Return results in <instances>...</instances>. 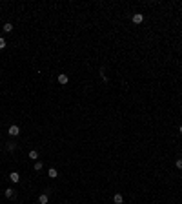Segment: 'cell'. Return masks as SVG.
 <instances>
[{"label": "cell", "instance_id": "cell-11", "mask_svg": "<svg viewBox=\"0 0 182 204\" xmlns=\"http://www.w3.org/2000/svg\"><path fill=\"white\" fill-rule=\"evenodd\" d=\"M29 159H31V161H37V159H38V151L31 150V151H29Z\"/></svg>", "mask_w": 182, "mask_h": 204}, {"label": "cell", "instance_id": "cell-3", "mask_svg": "<svg viewBox=\"0 0 182 204\" xmlns=\"http://www.w3.org/2000/svg\"><path fill=\"white\" fill-rule=\"evenodd\" d=\"M131 20H133V24H142V22H144V15L135 13L133 17H131Z\"/></svg>", "mask_w": 182, "mask_h": 204}, {"label": "cell", "instance_id": "cell-8", "mask_svg": "<svg viewBox=\"0 0 182 204\" xmlns=\"http://www.w3.org/2000/svg\"><path fill=\"white\" fill-rule=\"evenodd\" d=\"M49 201V197H47V193H42L40 197H38V204H47Z\"/></svg>", "mask_w": 182, "mask_h": 204}, {"label": "cell", "instance_id": "cell-12", "mask_svg": "<svg viewBox=\"0 0 182 204\" xmlns=\"http://www.w3.org/2000/svg\"><path fill=\"white\" fill-rule=\"evenodd\" d=\"M33 168H35V171H40L42 168H44V164H42L40 161H37V162H35V166H33Z\"/></svg>", "mask_w": 182, "mask_h": 204}, {"label": "cell", "instance_id": "cell-9", "mask_svg": "<svg viewBox=\"0 0 182 204\" xmlns=\"http://www.w3.org/2000/svg\"><path fill=\"white\" fill-rule=\"evenodd\" d=\"M11 31H13V24L6 22V24H4V33H11Z\"/></svg>", "mask_w": 182, "mask_h": 204}, {"label": "cell", "instance_id": "cell-15", "mask_svg": "<svg viewBox=\"0 0 182 204\" xmlns=\"http://www.w3.org/2000/svg\"><path fill=\"white\" fill-rule=\"evenodd\" d=\"M175 166H177V168H179V170H182V159H179V161H177V162H175Z\"/></svg>", "mask_w": 182, "mask_h": 204}, {"label": "cell", "instance_id": "cell-7", "mask_svg": "<svg viewBox=\"0 0 182 204\" xmlns=\"http://www.w3.org/2000/svg\"><path fill=\"white\" fill-rule=\"evenodd\" d=\"M4 195H6L7 199H13V195H15V190H13V188H6V190H4Z\"/></svg>", "mask_w": 182, "mask_h": 204}, {"label": "cell", "instance_id": "cell-6", "mask_svg": "<svg viewBox=\"0 0 182 204\" xmlns=\"http://www.w3.org/2000/svg\"><path fill=\"white\" fill-rule=\"evenodd\" d=\"M113 201H115V204H124V197H122L120 193H115V197H113Z\"/></svg>", "mask_w": 182, "mask_h": 204}, {"label": "cell", "instance_id": "cell-4", "mask_svg": "<svg viewBox=\"0 0 182 204\" xmlns=\"http://www.w3.org/2000/svg\"><path fill=\"white\" fill-rule=\"evenodd\" d=\"M9 181L15 182V184L20 181V175H18V171H11V173H9Z\"/></svg>", "mask_w": 182, "mask_h": 204}, {"label": "cell", "instance_id": "cell-14", "mask_svg": "<svg viewBox=\"0 0 182 204\" xmlns=\"http://www.w3.org/2000/svg\"><path fill=\"white\" fill-rule=\"evenodd\" d=\"M100 77H102V80H107V75H106L104 69H100Z\"/></svg>", "mask_w": 182, "mask_h": 204}, {"label": "cell", "instance_id": "cell-5", "mask_svg": "<svg viewBox=\"0 0 182 204\" xmlns=\"http://www.w3.org/2000/svg\"><path fill=\"white\" fill-rule=\"evenodd\" d=\"M47 177L49 179H57L58 177V171L55 170V168H49V170H47Z\"/></svg>", "mask_w": 182, "mask_h": 204}, {"label": "cell", "instance_id": "cell-13", "mask_svg": "<svg viewBox=\"0 0 182 204\" xmlns=\"http://www.w3.org/2000/svg\"><path fill=\"white\" fill-rule=\"evenodd\" d=\"M6 46H7L6 38H2V37H0V49H4V47H6Z\"/></svg>", "mask_w": 182, "mask_h": 204}, {"label": "cell", "instance_id": "cell-2", "mask_svg": "<svg viewBox=\"0 0 182 204\" xmlns=\"http://www.w3.org/2000/svg\"><path fill=\"white\" fill-rule=\"evenodd\" d=\"M57 80H58V82H60V84H62V86H66V84H67V82H69V77H67V75H66V73H60V75H58V77H57Z\"/></svg>", "mask_w": 182, "mask_h": 204}, {"label": "cell", "instance_id": "cell-10", "mask_svg": "<svg viewBox=\"0 0 182 204\" xmlns=\"http://www.w3.org/2000/svg\"><path fill=\"white\" fill-rule=\"evenodd\" d=\"M6 148H7V151H15V150H17V144H15L13 140H9V142L6 144Z\"/></svg>", "mask_w": 182, "mask_h": 204}, {"label": "cell", "instance_id": "cell-16", "mask_svg": "<svg viewBox=\"0 0 182 204\" xmlns=\"http://www.w3.org/2000/svg\"><path fill=\"white\" fill-rule=\"evenodd\" d=\"M179 131H180V133H182V126H180V128H179Z\"/></svg>", "mask_w": 182, "mask_h": 204}, {"label": "cell", "instance_id": "cell-1", "mask_svg": "<svg viewBox=\"0 0 182 204\" xmlns=\"http://www.w3.org/2000/svg\"><path fill=\"white\" fill-rule=\"evenodd\" d=\"M7 133H9V135H11V137H18V135H20V128H18L17 124H13V126H9Z\"/></svg>", "mask_w": 182, "mask_h": 204}]
</instances>
